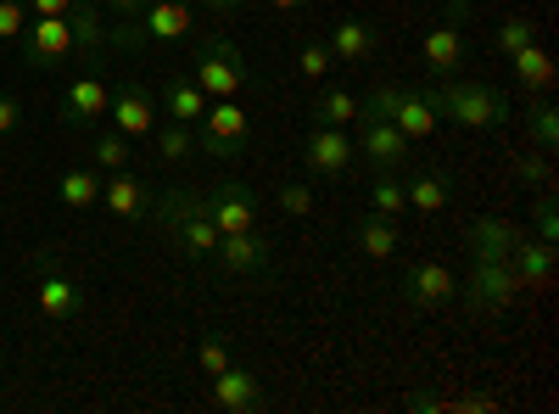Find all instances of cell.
Segmentation results:
<instances>
[{
  "label": "cell",
  "mask_w": 559,
  "mask_h": 414,
  "mask_svg": "<svg viewBox=\"0 0 559 414\" xmlns=\"http://www.w3.org/2000/svg\"><path fill=\"white\" fill-rule=\"evenodd\" d=\"M146 218H157V229L185 258H213V247H218V224L207 218V191L174 186V191L152 197V213Z\"/></svg>",
  "instance_id": "obj_1"
},
{
  "label": "cell",
  "mask_w": 559,
  "mask_h": 414,
  "mask_svg": "<svg viewBox=\"0 0 559 414\" xmlns=\"http://www.w3.org/2000/svg\"><path fill=\"white\" fill-rule=\"evenodd\" d=\"M431 107H437V118H448V123H459V129H498V123H509L515 118V107H509V96L498 84H481V79H442V84H431Z\"/></svg>",
  "instance_id": "obj_2"
},
{
  "label": "cell",
  "mask_w": 559,
  "mask_h": 414,
  "mask_svg": "<svg viewBox=\"0 0 559 414\" xmlns=\"http://www.w3.org/2000/svg\"><path fill=\"white\" fill-rule=\"evenodd\" d=\"M197 23V0H146L134 17H118L107 28L112 51H129V45H157V39H185Z\"/></svg>",
  "instance_id": "obj_3"
},
{
  "label": "cell",
  "mask_w": 559,
  "mask_h": 414,
  "mask_svg": "<svg viewBox=\"0 0 559 414\" xmlns=\"http://www.w3.org/2000/svg\"><path fill=\"white\" fill-rule=\"evenodd\" d=\"M191 79L202 84V96H207V102H236L241 90L252 84V68H247V57H241V45H236V39L213 34V39L197 45Z\"/></svg>",
  "instance_id": "obj_4"
},
{
  "label": "cell",
  "mask_w": 559,
  "mask_h": 414,
  "mask_svg": "<svg viewBox=\"0 0 559 414\" xmlns=\"http://www.w3.org/2000/svg\"><path fill=\"white\" fill-rule=\"evenodd\" d=\"M471 0H448V12L426 28V39H419V62H426L431 79H453L464 62H471Z\"/></svg>",
  "instance_id": "obj_5"
},
{
  "label": "cell",
  "mask_w": 559,
  "mask_h": 414,
  "mask_svg": "<svg viewBox=\"0 0 559 414\" xmlns=\"http://www.w3.org/2000/svg\"><path fill=\"white\" fill-rule=\"evenodd\" d=\"M459 297L476 319H498L521 297V281H515V269H509V258H471V281L459 286Z\"/></svg>",
  "instance_id": "obj_6"
},
{
  "label": "cell",
  "mask_w": 559,
  "mask_h": 414,
  "mask_svg": "<svg viewBox=\"0 0 559 414\" xmlns=\"http://www.w3.org/2000/svg\"><path fill=\"white\" fill-rule=\"evenodd\" d=\"M17 51H23L28 68L51 73V68H62V62L79 57V28L68 17H28L23 34H17Z\"/></svg>",
  "instance_id": "obj_7"
},
{
  "label": "cell",
  "mask_w": 559,
  "mask_h": 414,
  "mask_svg": "<svg viewBox=\"0 0 559 414\" xmlns=\"http://www.w3.org/2000/svg\"><path fill=\"white\" fill-rule=\"evenodd\" d=\"M197 146L213 157H241L252 146V118L236 102H207V113L197 118Z\"/></svg>",
  "instance_id": "obj_8"
},
{
  "label": "cell",
  "mask_w": 559,
  "mask_h": 414,
  "mask_svg": "<svg viewBox=\"0 0 559 414\" xmlns=\"http://www.w3.org/2000/svg\"><path fill=\"white\" fill-rule=\"evenodd\" d=\"M34 308H39V319H51V326H68V319H79V308H84L79 281L57 258H34Z\"/></svg>",
  "instance_id": "obj_9"
},
{
  "label": "cell",
  "mask_w": 559,
  "mask_h": 414,
  "mask_svg": "<svg viewBox=\"0 0 559 414\" xmlns=\"http://www.w3.org/2000/svg\"><path fill=\"white\" fill-rule=\"evenodd\" d=\"M353 146L369 157V168H376V174H403V168L414 163V141H408L392 118L358 113V141H353Z\"/></svg>",
  "instance_id": "obj_10"
},
{
  "label": "cell",
  "mask_w": 559,
  "mask_h": 414,
  "mask_svg": "<svg viewBox=\"0 0 559 414\" xmlns=\"http://www.w3.org/2000/svg\"><path fill=\"white\" fill-rule=\"evenodd\" d=\"M353 157H358V146L347 141V129L313 123V129L302 134V168L319 174V179H347V174H353Z\"/></svg>",
  "instance_id": "obj_11"
},
{
  "label": "cell",
  "mask_w": 559,
  "mask_h": 414,
  "mask_svg": "<svg viewBox=\"0 0 559 414\" xmlns=\"http://www.w3.org/2000/svg\"><path fill=\"white\" fill-rule=\"evenodd\" d=\"M459 297V281L442 269V263H431V258H419V263H408L403 269V303L408 308H419V314H437V308H448Z\"/></svg>",
  "instance_id": "obj_12"
},
{
  "label": "cell",
  "mask_w": 559,
  "mask_h": 414,
  "mask_svg": "<svg viewBox=\"0 0 559 414\" xmlns=\"http://www.w3.org/2000/svg\"><path fill=\"white\" fill-rule=\"evenodd\" d=\"M213 263L229 274V281H258V274H269L274 252H269V241H263V229H247V236H218Z\"/></svg>",
  "instance_id": "obj_13"
},
{
  "label": "cell",
  "mask_w": 559,
  "mask_h": 414,
  "mask_svg": "<svg viewBox=\"0 0 559 414\" xmlns=\"http://www.w3.org/2000/svg\"><path fill=\"white\" fill-rule=\"evenodd\" d=\"M107 118H112L118 134H129V141H146L157 129V96L146 84H118L107 96Z\"/></svg>",
  "instance_id": "obj_14"
},
{
  "label": "cell",
  "mask_w": 559,
  "mask_h": 414,
  "mask_svg": "<svg viewBox=\"0 0 559 414\" xmlns=\"http://www.w3.org/2000/svg\"><path fill=\"white\" fill-rule=\"evenodd\" d=\"M207 218L218 224V236H247V229H258V197L241 179H224L207 191Z\"/></svg>",
  "instance_id": "obj_15"
},
{
  "label": "cell",
  "mask_w": 559,
  "mask_h": 414,
  "mask_svg": "<svg viewBox=\"0 0 559 414\" xmlns=\"http://www.w3.org/2000/svg\"><path fill=\"white\" fill-rule=\"evenodd\" d=\"M152 197H157V191H152L140 174H129V168H118V174L102 179V208H107L118 224H140V218L152 213Z\"/></svg>",
  "instance_id": "obj_16"
},
{
  "label": "cell",
  "mask_w": 559,
  "mask_h": 414,
  "mask_svg": "<svg viewBox=\"0 0 559 414\" xmlns=\"http://www.w3.org/2000/svg\"><path fill=\"white\" fill-rule=\"evenodd\" d=\"M107 96L112 90L96 79V73H79L68 90H62V123L68 129H96L107 118Z\"/></svg>",
  "instance_id": "obj_17"
},
{
  "label": "cell",
  "mask_w": 559,
  "mask_h": 414,
  "mask_svg": "<svg viewBox=\"0 0 559 414\" xmlns=\"http://www.w3.org/2000/svg\"><path fill=\"white\" fill-rule=\"evenodd\" d=\"M324 45H331L336 62L364 68V62H376V51H381V28L364 23V17H336V28L324 34Z\"/></svg>",
  "instance_id": "obj_18"
},
{
  "label": "cell",
  "mask_w": 559,
  "mask_h": 414,
  "mask_svg": "<svg viewBox=\"0 0 559 414\" xmlns=\"http://www.w3.org/2000/svg\"><path fill=\"white\" fill-rule=\"evenodd\" d=\"M213 409H224V414H252V409H263V381H258L252 370H241V364H229V370L213 376Z\"/></svg>",
  "instance_id": "obj_19"
},
{
  "label": "cell",
  "mask_w": 559,
  "mask_h": 414,
  "mask_svg": "<svg viewBox=\"0 0 559 414\" xmlns=\"http://www.w3.org/2000/svg\"><path fill=\"white\" fill-rule=\"evenodd\" d=\"M521 236H526V229H521L515 218L487 213V218H471V229H464V247H471V258H509Z\"/></svg>",
  "instance_id": "obj_20"
},
{
  "label": "cell",
  "mask_w": 559,
  "mask_h": 414,
  "mask_svg": "<svg viewBox=\"0 0 559 414\" xmlns=\"http://www.w3.org/2000/svg\"><path fill=\"white\" fill-rule=\"evenodd\" d=\"M403 134H408V141L419 146V141H431V134H437V107H431V90H403L397 84V102H392V113H386Z\"/></svg>",
  "instance_id": "obj_21"
},
{
  "label": "cell",
  "mask_w": 559,
  "mask_h": 414,
  "mask_svg": "<svg viewBox=\"0 0 559 414\" xmlns=\"http://www.w3.org/2000/svg\"><path fill=\"white\" fill-rule=\"evenodd\" d=\"M509 269H515L521 292H543V286H554V241L521 236L515 252H509Z\"/></svg>",
  "instance_id": "obj_22"
},
{
  "label": "cell",
  "mask_w": 559,
  "mask_h": 414,
  "mask_svg": "<svg viewBox=\"0 0 559 414\" xmlns=\"http://www.w3.org/2000/svg\"><path fill=\"white\" fill-rule=\"evenodd\" d=\"M353 241H358V252H364L369 263H392V258H397V247H403V229H397V218L364 213V218H358V229H353Z\"/></svg>",
  "instance_id": "obj_23"
},
{
  "label": "cell",
  "mask_w": 559,
  "mask_h": 414,
  "mask_svg": "<svg viewBox=\"0 0 559 414\" xmlns=\"http://www.w3.org/2000/svg\"><path fill=\"white\" fill-rule=\"evenodd\" d=\"M102 168L96 163H79V168H62V179H57V197H62V208H73V213H84V208H102Z\"/></svg>",
  "instance_id": "obj_24"
},
{
  "label": "cell",
  "mask_w": 559,
  "mask_h": 414,
  "mask_svg": "<svg viewBox=\"0 0 559 414\" xmlns=\"http://www.w3.org/2000/svg\"><path fill=\"white\" fill-rule=\"evenodd\" d=\"M509 68H515V84L526 90V96H548L554 90V57L543 51V39L521 45V51L509 57Z\"/></svg>",
  "instance_id": "obj_25"
},
{
  "label": "cell",
  "mask_w": 559,
  "mask_h": 414,
  "mask_svg": "<svg viewBox=\"0 0 559 414\" xmlns=\"http://www.w3.org/2000/svg\"><path fill=\"white\" fill-rule=\"evenodd\" d=\"M403 197H408L414 213H442L453 202V179H448V168H419L403 186Z\"/></svg>",
  "instance_id": "obj_26"
},
{
  "label": "cell",
  "mask_w": 559,
  "mask_h": 414,
  "mask_svg": "<svg viewBox=\"0 0 559 414\" xmlns=\"http://www.w3.org/2000/svg\"><path fill=\"white\" fill-rule=\"evenodd\" d=\"M163 107H168V118H179V123H197V118L207 113V96H202V84H197L191 73H168Z\"/></svg>",
  "instance_id": "obj_27"
},
{
  "label": "cell",
  "mask_w": 559,
  "mask_h": 414,
  "mask_svg": "<svg viewBox=\"0 0 559 414\" xmlns=\"http://www.w3.org/2000/svg\"><path fill=\"white\" fill-rule=\"evenodd\" d=\"M308 118L324 123V129H347V123H358V96H347L342 84H331V90H319V96L308 102Z\"/></svg>",
  "instance_id": "obj_28"
},
{
  "label": "cell",
  "mask_w": 559,
  "mask_h": 414,
  "mask_svg": "<svg viewBox=\"0 0 559 414\" xmlns=\"http://www.w3.org/2000/svg\"><path fill=\"white\" fill-rule=\"evenodd\" d=\"M68 23L79 28V57H102V45H107V17H102L96 0H73Z\"/></svg>",
  "instance_id": "obj_29"
},
{
  "label": "cell",
  "mask_w": 559,
  "mask_h": 414,
  "mask_svg": "<svg viewBox=\"0 0 559 414\" xmlns=\"http://www.w3.org/2000/svg\"><path fill=\"white\" fill-rule=\"evenodd\" d=\"M152 141H157V157H163V163H191V157H197V123L168 118V123L152 129Z\"/></svg>",
  "instance_id": "obj_30"
},
{
  "label": "cell",
  "mask_w": 559,
  "mask_h": 414,
  "mask_svg": "<svg viewBox=\"0 0 559 414\" xmlns=\"http://www.w3.org/2000/svg\"><path fill=\"white\" fill-rule=\"evenodd\" d=\"M526 134H532L537 152L554 157V146H559V113H554L548 96H532V102H526Z\"/></svg>",
  "instance_id": "obj_31"
},
{
  "label": "cell",
  "mask_w": 559,
  "mask_h": 414,
  "mask_svg": "<svg viewBox=\"0 0 559 414\" xmlns=\"http://www.w3.org/2000/svg\"><path fill=\"white\" fill-rule=\"evenodd\" d=\"M369 213H381V218H403L408 213V197H403L397 174H376V186H369Z\"/></svg>",
  "instance_id": "obj_32"
},
{
  "label": "cell",
  "mask_w": 559,
  "mask_h": 414,
  "mask_svg": "<svg viewBox=\"0 0 559 414\" xmlns=\"http://www.w3.org/2000/svg\"><path fill=\"white\" fill-rule=\"evenodd\" d=\"M129 134H118V129H102L96 134V146H90V163H96L102 174H118V168H129Z\"/></svg>",
  "instance_id": "obj_33"
},
{
  "label": "cell",
  "mask_w": 559,
  "mask_h": 414,
  "mask_svg": "<svg viewBox=\"0 0 559 414\" xmlns=\"http://www.w3.org/2000/svg\"><path fill=\"white\" fill-rule=\"evenodd\" d=\"M509 168H515V179H521V186L526 191H548V179H554V163H548V152H515V157H509Z\"/></svg>",
  "instance_id": "obj_34"
},
{
  "label": "cell",
  "mask_w": 559,
  "mask_h": 414,
  "mask_svg": "<svg viewBox=\"0 0 559 414\" xmlns=\"http://www.w3.org/2000/svg\"><path fill=\"white\" fill-rule=\"evenodd\" d=\"M492 39H498V51H503V57H515L521 45H532V39H537V17H503Z\"/></svg>",
  "instance_id": "obj_35"
},
{
  "label": "cell",
  "mask_w": 559,
  "mask_h": 414,
  "mask_svg": "<svg viewBox=\"0 0 559 414\" xmlns=\"http://www.w3.org/2000/svg\"><path fill=\"white\" fill-rule=\"evenodd\" d=\"M331 68H336V57H331V45H324V39H308L302 51H297V73H302L308 84H319Z\"/></svg>",
  "instance_id": "obj_36"
},
{
  "label": "cell",
  "mask_w": 559,
  "mask_h": 414,
  "mask_svg": "<svg viewBox=\"0 0 559 414\" xmlns=\"http://www.w3.org/2000/svg\"><path fill=\"white\" fill-rule=\"evenodd\" d=\"M274 208L286 218H308L313 213V186H302V179H286V186L274 191Z\"/></svg>",
  "instance_id": "obj_37"
},
{
  "label": "cell",
  "mask_w": 559,
  "mask_h": 414,
  "mask_svg": "<svg viewBox=\"0 0 559 414\" xmlns=\"http://www.w3.org/2000/svg\"><path fill=\"white\" fill-rule=\"evenodd\" d=\"M197 364H202L207 376H218V370H229L236 358H229V347H224L218 336H202V347H197Z\"/></svg>",
  "instance_id": "obj_38"
},
{
  "label": "cell",
  "mask_w": 559,
  "mask_h": 414,
  "mask_svg": "<svg viewBox=\"0 0 559 414\" xmlns=\"http://www.w3.org/2000/svg\"><path fill=\"white\" fill-rule=\"evenodd\" d=\"M537 241H559V208L548 191H537V229H532Z\"/></svg>",
  "instance_id": "obj_39"
},
{
  "label": "cell",
  "mask_w": 559,
  "mask_h": 414,
  "mask_svg": "<svg viewBox=\"0 0 559 414\" xmlns=\"http://www.w3.org/2000/svg\"><path fill=\"white\" fill-rule=\"evenodd\" d=\"M23 23H28V7H23V0H0V39H17Z\"/></svg>",
  "instance_id": "obj_40"
},
{
  "label": "cell",
  "mask_w": 559,
  "mask_h": 414,
  "mask_svg": "<svg viewBox=\"0 0 559 414\" xmlns=\"http://www.w3.org/2000/svg\"><path fill=\"white\" fill-rule=\"evenodd\" d=\"M23 123V102L12 96V90H0V134H12Z\"/></svg>",
  "instance_id": "obj_41"
},
{
  "label": "cell",
  "mask_w": 559,
  "mask_h": 414,
  "mask_svg": "<svg viewBox=\"0 0 559 414\" xmlns=\"http://www.w3.org/2000/svg\"><path fill=\"white\" fill-rule=\"evenodd\" d=\"M28 17H68L73 12V0H23Z\"/></svg>",
  "instance_id": "obj_42"
},
{
  "label": "cell",
  "mask_w": 559,
  "mask_h": 414,
  "mask_svg": "<svg viewBox=\"0 0 559 414\" xmlns=\"http://www.w3.org/2000/svg\"><path fill=\"white\" fill-rule=\"evenodd\" d=\"M197 7H207L213 17H236V12L247 7V0H197Z\"/></svg>",
  "instance_id": "obj_43"
},
{
  "label": "cell",
  "mask_w": 559,
  "mask_h": 414,
  "mask_svg": "<svg viewBox=\"0 0 559 414\" xmlns=\"http://www.w3.org/2000/svg\"><path fill=\"white\" fill-rule=\"evenodd\" d=\"M408 409H414V414H431V409H448V403H442L437 392H414V398H408Z\"/></svg>",
  "instance_id": "obj_44"
},
{
  "label": "cell",
  "mask_w": 559,
  "mask_h": 414,
  "mask_svg": "<svg viewBox=\"0 0 559 414\" xmlns=\"http://www.w3.org/2000/svg\"><path fill=\"white\" fill-rule=\"evenodd\" d=\"M102 7H107L112 17H134L140 7H146V0H102Z\"/></svg>",
  "instance_id": "obj_45"
},
{
  "label": "cell",
  "mask_w": 559,
  "mask_h": 414,
  "mask_svg": "<svg viewBox=\"0 0 559 414\" xmlns=\"http://www.w3.org/2000/svg\"><path fill=\"white\" fill-rule=\"evenodd\" d=\"M263 7H269V12H302L308 0H263Z\"/></svg>",
  "instance_id": "obj_46"
}]
</instances>
